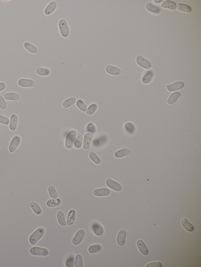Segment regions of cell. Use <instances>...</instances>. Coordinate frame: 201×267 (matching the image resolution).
<instances>
[{"label":"cell","instance_id":"6da1fadb","mask_svg":"<svg viewBox=\"0 0 201 267\" xmlns=\"http://www.w3.org/2000/svg\"><path fill=\"white\" fill-rule=\"evenodd\" d=\"M45 233V231L43 228L40 227L37 229L29 237L30 243L32 245H36L44 236Z\"/></svg>","mask_w":201,"mask_h":267},{"label":"cell","instance_id":"7a4b0ae2","mask_svg":"<svg viewBox=\"0 0 201 267\" xmlns=\"http://www.w3.org/2000/svg\"><path fill=\"white\" fill-rule=\"evenodd\" d=\"M30 253L33 255L46 257L49 254V252L45 248L38 246H34L30 250Z\"/></svg>","mask_w":201,"mask_h":267},{"label":"cell","instance_id":"3957f363","mask_svg":"<svg viewBox=\"0 0 201 267\" xmlns=\"http://www.w3.org/2000/svg\"><path fill=\"white\" fill-rule=\"evenodd\" d=\"M58 25H59L60 32L62 37L66 38L69 36L70 34V31L68 24L66 20L64 19H62L60 20Z\"/></svg>","mask_w":201,"mask_h":267},{"label":"cell","instance_id":"277c9868","mask_svg":"<svg viewBox=\"0 0 201 267\" xmlns=\"http://www.w3.org/2000/svg\"><path fill=\"white\" fill-rule=\"evenodd\" d=\"M77 132L75 130H71L66 135L65 140V146L66 148L70 149L74 145L76 137Z\"/></svg>","mask_w":201,"mask_h":267},{"label":"cell","instance_id":"5b68a950","mask_svg":"<svg viewBox=\"0 0 201 267\" xmlns=\"http://www.w3.org/2000/svg\"><path fill=\"white\" fill-rule=\"evenodd\" d=\"M21 138L19 135H16L13 137L9 146V151L11 153H13L16 151L21 143Z\"/></svg>","mask_w":201,"mask_h":267},{"label":"cell","instance_id":"8992f818","mask_svg":"<svg viewBox=\"0 0 201 267\" xmlns=\"http://www.w3.org/2000/svg\"><path fill=\"white\" fill-rule=\"evenodd\" d=\"M85 235V230L81 229L78 230L74 235L72 240V243L74 245H78L82 242Z\"/></svg>","mask_w":201,"mask_h":267},{"label":"cell","instance_id":"52a82bcc","mask_svg":"<svg viewBox=\"0 0 201 267\" xmlns=\"http://www.w3.org/2000/svg\"><path fill=\"white\" fill-rule=\"evenodd\" d=\"M93 139V134L90 132L87 133L84 136L83 148L85 150H89L91 145Z\"/></svg>","mask_w":201,"mask_h":267},{"label":"cell","instance_id":"ba28073f","mask_svg":"<svg viewBox=\"0 0 201 267\" xmlns=\"http://www.w3.org/2000/svg\"><path fill=\"white\" fill-rule=\"evenodd\" d=\"M136 60L138 64L144 69L149 70L151 67V64L150 62L141 55L137 56Z\"/></svg>","mask_w":201,"mask_h":267},{"label":"cell","instance_id":"9c48e42d","mask_svg":"<svg viewBox=\"0 0 201 267\" xmlns=\"http://www.w3.org/2000/svg\"><path fill=\"white\" fill-rule=\"evenodd\" d=\"M106 183L108 187L116 192H119L122 190V186L119 183L111 179H107Z\"/></svg>","mask_w":201,"mask_h":267},{"label":"cell","instance_id":"30bf717a","mask_svg":"<svg viewBox=\"0 0 201 267\" xmlns=\"http://www.w3.org/2000/svg\"><path fill=\"white\" fill-rule=\"evenodd\" d=\"M18 84L23 87H32L36 85V83L32 79L21 78L18 81Z\"/></svg>","mask_w":201,"mask_h":267},{"label":"cell","instance_id":"8fae6325","mask_svg":"<svg viewBox=\"0 0 201 267\" xmlns=\"http://www.w3.org/2000/svg\"><path fill=\"white\" fill-rule=\"evenodd\" d=\"M184 83L183 82L179 81L175 82L172 84L167 85L166 87L169 91L174 92L182 89L184 87Z\"/></svg>","mask_w":201,"mask_h":267},{"label":"cell","instance_id":"7c38bea8","mask_svg":"<svg viewBox=\"0 0 201 267\" xmlns=\"http://www.w3.org/2000/svg\"><path fill=\"white\" fill-rule=\"evenodd\" d=\"M111 193L110 190L108 188H103L95 189L93 191V194L97 197H104L108 196Z\"/></svg>","mask_w":201,"mask_h":267},{"label":"cell","instance_id":"4fadbf2b","mask_svg":"<svg viewBox=\"0 0 201 267\" xmlns=\"http://www.w3.org/2000/svg\"><path fill=\"white\" fill-rule=\"evenodd\" d=\"M106 71L108 74L114 76H119L121 74V71L118 68L108 65L106 67Z\"/></svg>","mask_w":201,"mask_h":267},{"label":"cell","instance_id":"5bb4252c","mask_svg":"<svg viewBox=\"0 0 201 267\" xmlns=\"http://www.w3.org/2000/svg\"><path fill=\"white\" fill-rule=\"evenodd\" d=\"M18 122V118L17 115L15 114L12 115L9 123V128L11 131H14L16 129Z\"/></svg>","mask_w":201,"mask_h":267},{"label":"cell","instance_id":"9a60e30c","mask_svg":"<svg viewBox=\"0 0 201 267\" xmlns=\"http://www.w3.org/2000/svg\"><path fill=\"white\" fill-rule=\"evenodd\" d=\"M57 5L55 1H53L50 2L44 9L45 14L49 15L53 13L56 9Z\"/></svg>","mask_w":201,"mask_h":267},{"label":"cell","instance_id":"2e32d148","mask_svg":"<svg viewBox=\"0 0 201 267\" xmlns=\"http://www.w3.org/2000/svg\"><path fill=\"white\" fill-rule=\"evenodd\" d=\"M92 229L95 235L97 236H100L104 234V228L100 224L97 223L93 224Z\"/></svg>","mask_w":201,"mask_h":267},{"label":"cell","instance_id":"e0dca14e","mask_svg":"<svg viewBox=\"0 0 201 267\" xmlns=\"http://www.w3.org/2000/svg\"><path fill=\"white\" fill-rule=\"evenodd\" d=\"M126 231L124 230H121L119 231L117 238V242L120 246L124 245L125 240Z\"/></svg>","mask_w":201,"mask_h":267},{"label":"cell","instance_id":"ac0fdd59","mask_svg":"<svg viewBox=\"0 0 201 267\" xmlns=\"http://www.w3.org/2000/svg\"><path fill=\"white\" fill-rule=\"evenodd\" d=\"M137 245L139 251L142 254L146 255L148 254L149 250L143 241L142 240H138L137 241Z\"/></svg>","mask_w":201,"mask_h":267},{"label":"cell","instance_id":"d6986e66","mask_svg":"<svg viewBox=\"0 0 201 267\" xmlns=\"http://www.w3.org/2000/svg\"><path fill=\"white\" fill-rule=\"evenodd\" d=\"M76 219V211L74 210H70L68 214L66 223L69 226L72 225L74 223Z\"/></svg>","mask_w":201,"mask_h":267},{"label":"cell","instance_id":"ffe728a7","mask_svg":"<svg viewBox=\"0 0 201 267\" xmlns=\"http://www.w3.org/2000/svg\"><path fill=\"white\" fill-rule=\"evenodd\" d=\"M146 9L148 11L154 14H159L161 12V9L160 8L150 3L146 4Z\"/></svg>","mask_w":201,"mask_h":267},{"label":"cell","instance_id":"44dd1931","mask_svg":"<svg viewBox=\"0 0 201 267\" xmlns=\"http://www.w3.org/2000/svg\"><path fill=\"white\" fill-rule=\"evenodd\" d=\"M161 6L164 9L174 10L176 9V4L171 1H165L161 4Z\"/></svg>","mask_w":201,"mask_h":267},{"label":"cell","instance_id":"7402d4cb","mask_svg":"<svg viewBox=\"0 0 201 267\" xmlns=\"http://www.w3.org/2000/svg\"><path fill=\"white\" fill-rule=\"evenodd\" d=\"M154 74L152 70H148L142 78V82L143 84H148L151 82L154 77Z\"/></svg>","mask_w":201,"mask_h":267},{"label":"cell","instance_id":"603a6c76","mask_svg":"<svg viewBox=\"0 0 201 267\" xmlns=\"http://www.w3.org/2000/svg\"><path fill=\"white\" fill-rule=\"evenodd\" d=\"M29 206L30 207L32 208L34 212L36 215H39L41 214L43 211H42L41 208L37 203L35 202H32L30 203Z\"/></svg>","mask_w":201,"mask_h":267},{"label":"cell","instance_id":"cb8c5ba5","mask_svg":"<svg viewBox=\"0 0 201 267\" xmlns=\"http://www.w3.org/2000/svg\"><path fill=\"white\" fill-rule=\"evenodd\" d=\"M5 99L11 101H17L20 99V96L17 93L11 92L6 93L4 95Z\"/></svg>","mask_w":201,"mask_h":267},{"label":"cell","instance_id":"d4e9b609","mask_svg":"<svg viewBox=\"0 0 201 267\" xmlns=\"http://www.w3.org/2000/svg\"><path fill=\"white\" fill-rule=\"evenodd\" d=\"M24 47L25 49L32 53L35 54L38 52V49L36 46L30 42H25Z\"/></svg>","mask_w":201,"mask_h":267},{"label":"cell","instance_id":"484cf974","mask_svg":"<svg viewBox=\"0 0 201 267\" xmlns=\"http://www.w3.org/2000/svg\"><path fill=\"white\" fill-rule=\"evenodd\" d=\"M181 95V93L179 92H175L172 93L168 100V103L169 105H172L176 102L178 98Z\"/></svg>","mask_w":201,"mask_h":267},{"label":"cell","instance_id":"4316f807","mask_svg":"<svg viewBox=\"0 0 201 267\" xmlns=\"http://www.w3.org/2000/svg\"><path fill=\"white\" fill-rule=\"evenodd\" d=\"M57 218L58 223L61 226H64L67 225V223L65 220L64 214L62 211H58L57 213Z\"/></svg>","mask_w":201,"mask_h":267},{"label":"cell","instance_id":"83f0119b","mask_svg":"<svg viewBox=\"0 0 201 267\" xmlns=\"http://www.w3.org/2000/svg\"><path fill=\"white\" fill-rule=\"evenodd\" d=\"M130 154L129 150L128 149L124 148L118 150L115 153V156L116 158H122L125 156Z\"/></svg>","mask_w":201,"mask_h":267},{"label":"cell","instance_id":"f1b7e54d","mask_svg":"<svg viewBox=\"0 0 201 267\" xmlns=\"http://www.w3.org/2000/svg\"><path fill=\"white\" fill-rule=\"evenodd\" d=\"M102 246L100 244H95L90 246L88 248V252L90 253L99 252L102 250Z\"/></svg>","mask_w":201,"mask_h":267},{"label":"cell","instance_id":"f546056e","mask_svg":"<svg viewBox=\"0 0 201 267\" xmlns=\"http://www.w3.org/2000/svg\"><path fill=\"white\" fill-rule=\"evenodd\" d=\"M37 74L41 76L46 77L49 75L51 71L49 69L47 68L38 67L36 69Z\"/></svg>","mask_w":201,"mask_h":267},{"label":"cell","instance_id":"4dcf8cb0","mask_svg":"<svg viewBox=\"0 0 201 267\" xmlns=\"http://www.w3.org/2000/svg\"><path fill=\"white\" fill-rule=\"evenodd\" d=\"M61 203H62V200L60 198L52 199L48 200L46 204L47 207L50 208H53L59 206L61 204Z\"/></svg>","mask_w":201,"mask_h":267},{"label":"cell","instance_id":"1f68e13d","mask_svg":"<svg viewBox=\"0 0 201 267\" xmlns=\"http://www.w3.org/2000/svg\"><path fill=\"white\" fill-rule=\"evenodd\" d=\"M176 7L178 10L184 13H189L192 11L191 7L185 4L178 3L176 6Z\"/></svg>","mask_w":201,"mask_h":267},{"label":"cell","instance_id":"d6a6232c","mask_svg":"<svg viewBox=\"0 0 201 267\" xmlns=\"http://www.w3.org/2000/svg\"><path fill=\"white\" fill-rule=\"evenodd\" d=\"M83 143V137L81 134L77 133L74 145L76 149H79L82 147Z\"/></svg>","mask_w":201,"mask_h":267},{"label":"cell","instance_id":"836d02e7","mask_svg":"<svg viewBox=\"0 0 201 267\" xmlns=\"http://www.w3.org/2000/svg\"><path fill=\"white\" fill-rule=\"evenodd\" d=\"M181 224L183 228L189 231H193L194 228L191 223H190L185 218L182 219L181 221Z\"/></svg>","mask_w":201,"mask_h":267},{"label":"cell","instance_id":"e575fe53","mask_svg":"<svg viewBox=\"0 0 201 267\" xmlns=\"http://www.w3.org/2000/svg\"><path fill=\"white\" fill-rule=\"evenodd\" d=\"M76 101V98L74 97L70 98L65 100L62 104V105L64 108H68L69 107L72 106L74 104H75Z\"/></svg>","mask_w":201,"mask_h":267},{"label":"cell","instance_id":"d590c367","mask_svg":"<svg viewBox=\"0 0 201 267\" xmlns=\"http://www.w3.org/2000/svg\"><path fill=\"white\" fill-rule=\"evenodd\" d=\"M83 260L82 255L77 254L76 256L74 261V266L75 267H83Z\"/></svg>","mask_w":201,"mask_h":267},{"label":"cell","instance_id":"8d00e7d4","mask_svg":"<svg viewBox=\"0 0 201 267\" xmlns=\"http://www.w3.org/2000/svg\"><path fill=\"white\" fill-rule=\"evenodd\" d=\"M89 156L92 162L96 164H100L101 163L100 158L96 153L93 152H90L89 153Z\"/></svg>","mask_w":201,"mask_h":267},{"label":"cell","instance_id":"74e56055","mask_svg":"<svg viewBox=\"0 0 201 267\" xmlns=\"http://www.w3.org/2000/svg\"><path fill=\"white\" fill-rule=\"evenodd\" d=\"M97 108L98 106L97 104L93 103V104H91L86 110V112L87 114L89 115L93 114L97 110Z\"/></svg>","mask_w":201,"mask_h":267},{"label":"cell","instance_id":"f35d334b","mask_svg":"<svg viewBox=\"0 0 201 267\" xmlns=\"http://www.w3.org/2000/svg\"><path fill=\"white\" fill-rule=\"evenodd\" d=\"M48 192L51 198L55 199L58 198V194L56 189L52 186H50L48 188Z\"/></svg>","mask_w":201,"mask_h":267},{"label":"cell","instance_id":"ab89813d","mask_svg":"<svg viewBox=\"0 0 201 267\" xmlns=\"http://www.w3.org/2000/svg\"><path fill=\"white\" fill-rule=\"evenodd\" d=\"M124 128L130 134H133L135 131V126L133 123L127 122L124 125Z\"/></svg>","mask_w":201,"mask_h":267},{"label":"cell","instance_id":"60d3db41","mask_svg":"<svg viewBox=\"0 0 201 267\" xmlns=\"http://www.w3.org/2000/svg\"><path fill=\"white\" fill-rule=\"evenodd\" d=\"M76 105L77 108L83 112H85L87 109V106L83 100L79 99L77 101Z\"/></svg>","mask_w":201,"mask_h":267},{"label":"cell","instance_id":"b9f144b4","mask_svg":"<svg viewBox=\"0 0 201 267\" xmlns=\"http://www.w3.org/2000/svg\"><path fill=\"white\" fill-rule=\"evenodd\" d=\"M86 130L87 132L95 134L96 131V127L93 123H89L87 125Z\"/></svg>","mask_w":201,"mask_h":267},{"label":"cell","instance_id":"7bdbcfd3","mask_svg":"<svg viewBox=\"0 0 201 267\" xmlns=\"http://www.w3.org/2000/svg\"><path fill=\"white\" fill-rule=\"evenodd\" d=\"M9 122L10 121L9 118L2 115H0V123L7 125L9 124Z\"/></svg>","mask_w":201,"mask_h":267},{"label":"cell","instance_id":"ee69618b","mask_svg":"<svg viewBox=\"0 0 201 267\" xmlns=\"http://www.w3.org/2000/svg\"><path fill=\"white\" fill-rule=\"evenodd\" d=\"M6 102L5 98L2 96L0 95V108L2 110L6 109Z\"/></svg>","mask_w":201,"mask_h":267},{"label":"cell","instance_id":"f6af8a7d","mask_svg":"<svg viewBox=\"0 0 201 267\" xmlns=\"http://www.w3.org/2000/svg\"><path fill=\"white\" fill-rule=\"evenodd\" d=\"M162 266V264L160 262H152L149 263L145 266L146 267H161Z\"/></svg>","mask_w":201,"mask_h":267},{"label":"cell","instance_id":"bcb514c9","mask_svg":"<svg viewBox=\"0 0 201 267\" xmlns=\"http://www.w3.org/2000/svg\"><path fill=\"white\" fill-rule=\"evenodd\" d=\"M66 265L67 267H74V260L73 257H70L67 259L66 262Z\"/></svg>","mask_w":201,"mask_h":267},{"label":"cell","instance_id":"7dc6e473","mask_svg":"<svg viewBox=\"0 0 201 267\" xmlns=\"http://www.w3.org/2000/svg\"><path fill=\"white\" fill-rule=\"evenodd\" d=\"M6 88V84L5 83L0 82V92L3 91Z\"/></svg>","mask_w":201,"mask_h":267},{"label":"cell","instance_id":"c3c4849f","mask_svg":"<svg viewBox=\"0 0 201 267\" xmlns=\"http://www.w3.org/2000/svg\"><path fill=\"white\" fill-rule=\"evenodd\" d=\"M163 0H154V2L155 3L157 4L160 3L161 2H163Z\"/></svg>","mask_w":201,"mask_h":267}]
</instances>
